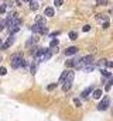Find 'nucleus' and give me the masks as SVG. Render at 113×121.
I'll list each match as a JSON object with an SVG mask.
<instances>
[{
	"mask_svg": "<svg viewBox=\"0 0 113 121\" xmlns=\"http://www.w3.org/2000/svg\"><path fill=\"white\" fill-rule=\"evenodd\" d=\"M23 60H24V58H23V55L21 54H14L13 55V58H11V68H20L21 66V63H23Z\"/></svg>",
	"mask_w": 113,
	"mask_h": 121,
	"instance_id": "obj_1",
	"label": "nucleus"
},
{
	"mask_svg": "<svg viewBox=\"0 0 113 121\" xmlns=\"http://www.w3.org/2000/svg\"><path fill=\"white\" fill-rule=\"evenodd\" d=\"M93 56L92 55H88V56H84L82 58V62H81V66L79 68H82V69H85L86 66H90V65H93Z\"/></svg>",
	"mask_w": 113,
	"mask_h": 121,
	"instance_id": "obj_2",
	"label": "nucleus"
},
{
	"mask_svg": "<svg viewBox=\"0 0 113 121\" xmlns=\"http://www.w3.org/2000/svg\"><path fill=\"white\" fill-rule=\"evenodd\" d=\"M109 104H110V99L106 96V97H103L102 101L98 104V110H100V111H102V110H106V108L109 107Z\"/></svg>",
	"mask_w": 113,
	"mask_h": 121,
	"instance_id": "obj_3",
	"label": "nucleus"
},
{
	"mask_svg": "<svg viewBox=\"0 0 113 121\" xmlns=\"http://www.w3.org/2000/svg\"><path fill=\"white\" fill-rule=\"evenodd\" d=\"M74 78H75V73H74L72 70H68V76H66V79H65V82H64V83H72Z\"/></svg>",
	"mask_w": 113,
	"mask_h": 121,
	"instance_id": "obj_4",
	"label": "nucleus"
},
{
	"mask_svg": "<svg viewBox=\"0 0 113 121\" xmlns=\"http://www.w3.org/2000/svg\"><path fill=\"white\" fill-rule=\"evenodd\" d=\"M93 91H95V90H93V87H92V86H89V87H86V89L81 93V96H82V97H88V96H89L90 93H93Z\"/></svg>",
	"mask_w": 113,
	"mask_h": 121,
	"instance_id": "obj_5",
	"label": "nucleus"
},
{
	"mask_svg": "<svg viewBox=\"0 0 113 121\" xmlns=\"http://www.w3.org/2000/svg\"><path fill=\"white\" fill-rule=\"evenodd\" d=\"M96 20L106 23V21H109V16H106V14H98V16H96Z\"/></svg>",
	"mask_w": 113,
	"mask_h": 121,
	"instance_id": "obj_6",
	"label": "nucleus"
},
{
	"mask_svg": "<svg viewBox=\"0 0 113 121\" xmlns=\"http://www.w3.org/2000/svg\"><path fill=\"white\" fill-rule=\"evenodd\" d=\"M76 52H78V48H76V47H69V48L65 51L66 55H74V54H76Z\"/></svg>",
	"mask_w": 113,
	"mask_h": 121,
	"instance_id": "obj_7",
	"label": "nucleus"
},
{
	"mask_svg": "<svg viewBox=\"0 0 113 121\" xmlns=\"http://www.w3.org/2000/svg\"><path fill=\"white\" fill-rule=\"evenodd\" d=\"M38 7H40V4H38L37 0H31L30 1V9L31 10H38Z\"/></svg>",
	"mask_w": 113,
	"mask_h": 121,
	"instance_id": "obj_8",
	"label": "nucleus"
},
{
	"mask_svg": "<svg viewBox=\"0 0 113 121\" xmlns=\"http://www.w3.org/2000/svg\"><path fill=\"white\" fill-rule=\"evenodd\" d=\"M44 16H47V17H52V16H54V9H52V7H47L45 11H44Z\"/></svg>",
	"mask_w": 113,
	"mask_h": 121,
	"instance_id": "obj_9",
	"label": "nucleus"
},
{
	"mask_svg": "<svg viewBox=\"0 0 113 121\" xmlns=\"http://www.w3.org/2000/svg\"><path fill=\"white\" fill-rule=\"evenodd\" d=\"M51 55H52V52H51L50 49H47V51L44 52V55H42V60H48L51 58Z\"/></svg>",
	"mask_w": 113,
	"mask_h": 121,
	"instance_id": "obj_10",
	"label": "nucleus"
},
{
	"mask_svg": "<svg viewBox=\"0 0 113 121\" xmlns=\"http://www.w3.org/2000/svg\"><path fill=\"white\" fill-rule=\"evenodd\" d=\"M66 68H72V66H76V59L74 58V59H69V60H66Z\"/></svg>",
	"mask_w": 113,
	"mask_h": 121,
	"instance_id": "obj_11",
	"label": "nucleus"
},
{
	"mask_svg": "<svg viewBox=\"0 0 113 121\" xmlns=\"http://www.w3.org/2000/svg\"><path fill=\"white\" fill-rule=\"evenodd\" d=\"M38 62H40V60H34V62H33V65H31V73H33V75H34V73H35V70H37V66H38Z\"/></svg>",
	"mask_w": 113,
	"mask_h": 121,
	"instance_id": "obj_12",
	"label": "nucleus"
},
{
	"mask_svg": "<svg viewBox=\"0 0 113 121\" xmlns=\"http://www.w3.org/2000/svg\"><path fill=\"white\" fill-rule=\"evenodd\" d=\"M93 97L95 99H100L102 97V90L100 89H96V90L93 91Z\"/></svg>",
	"mask_w": 113,
	"mask_h": 121,
	"instance_id": "obj_13",
	"label": "nucleus"
},
{
	"mask_svg": "<svg viewBox=\"0 0 113 121\" xmlns=\"http://www.w3.org/2000/svg\"><path fill=\"white\" fill-rule=\"evenodd\" d=\"M35 42H38V37H37V35H35V37H31V38H30V41L27 42V45L30 47L31 44H35Z\"/></svg>",
	"mask_w": 113,
	"mask_h": 121,
	"instance_id": "obj_14",
	"label": "nucleus"
},
{
	"mask_svg": "<svg viewBox=\"0 0 113 121\" xmlns=\"http://www.w3.org/2000/svg\"><path fill=\"white\" fill-rule=\"evenodd\" d=\"M66 76H68V70H66V72H64V73L61 75V78H59V83H64V82H65V79H66Z\"/></svg>",
	"mask_w": 113,
	"mask_h": 121,
	"instance_id": "obj_15",
	"label": "nucleus"
},
{
	"mask_svg": "<svg viewBox=\"0 0 113 121\" xmlns=\"http://www.w3.org/2000/svg\"><path fill=\"white\" fill-rule=\"evenodd\" d=\"M50 48H58V39H52V41H51Z\"/></svg>",
	"mask_w": 113,
	"mask_h": 121,
	"instance_id": "obj_16",
	"label": "nucleus"
},
{
	"mask_svg": "<svg viewBox=\"0 0 113 121\" xmlns=\"http://www.w3.org/2000/svg\"><path fill=\"white\" fill-rule=\"evenodd\" d=\"M71 86H72L71 83H64V86H62V90H64V91H68L69 89H71Z\"/></svg>",
	"mask_w": 113,
	"mask_h": 121,
	"instance_id": "obj_17",
	"label": "nucleus"
},
{
	"mask_svg": "<svg viewBox=\"0 0 113 121\" xmlns=\"http://www.w3.org/2000/svg\"><path fill=\"white\" fill-rule=\"evenodd\" d=\"M96 4L98 6H106L108 4V0H96Z\"/></svg>",
	"mask_w": 113,
	"mask_h": 121,
	"instance_id": "obj_18",
	"label": "nucleus"
},
{
	"mask_svg": "<svg viewBox=\"0 0 113 121\" xmlns=\"http://www.w3.org/2000/svg\"><path fill=\"white\" fill-rule=\"evenodd\" d=\"M69 38H71V39H76V38H78V34H76L75 31H72V32H69Z\"/></svg>",
	"mask_w": 113,
	"mask_h": 121,
	"instance_id": "obj_19",
	"label": "nucleus"
},
{
	"mask_svg": "<svg viewBox=\"0 0 113 121\" xmlns=\"http://www.w3.org/2000/svg\"><path fill=\"white\" fill-rule=\"evenodd\" d=\"M10 45H11V44H10V42H9V41H6V42H4V44H3V45H1V49H7V48H9V47H10Z\"/></svg>",
	"mask_w": 113,
	"mask_h": 121,
	"instance_id": "obj_20",
	"label": "nucleus"
},
{
	"mask_svg": "<svg viewBox=\"0 0 113 121\" xmlns=\"http://www.w3.org/2000/svg\"><path fill=\"white\" fill-rule=\"evenodd\" d=\"M112 85H113V76H112V78H110V80H109V83L106 85V90H109V89L112 87Z\"/></svg>",
	"mask_w": 113,
	"mask_h": 121,
	"instance_id": "obj_21",
	"label": "nucleus"
},
{
	"mask_svg": "<svg viewBox=\"0 0 113 121\" xmlns=\"http://www.w3.org/2000/svg\"><path fill=\"white\" fill-rule=\"evenodd\" d=\"M7 41H9L10 44H13V42H14V35H13V34H10V35H9V38H7Z\"/></svg>",
	"mask_w": 113,
	"mask_h": 121,
	"instance_id": "obj_22",
	"label": "nucleus"
},
{
	"mask_svg": "<svg viewBox=\"0 0 113 121\" xmlns=\"http://www.w3.org/2000/svg\"><path fill=\"white\" fill-rule=\"evenodd\" d=\"M108 65V60L106 59H100V62H99V66H106Z\"/></svg>",
	"mask_w": 113,
	"mask_h": 121,
	"instance_id": "obj_23",
	"label": "nucleus"
},
{
	"mask_svg": "<svg viewBox=\"0 0 113 121\" xmlns=\"http://www.w3.org/2000/svg\"><path fill=\"white\" fill-rule=\"evenodd\" d=\"M62 3H64V0H55V1H54V4L58 6V7H59V6H62Z\"/></svg>",
	"mask_w": 113,
	"mask_h": 121,
	"instance_id": "obj_24",
	"label": "nucleus"
},
{
	"mask_svg": "<svg viewBox=\"0 0 113 121\" xmlns=\"http://www.w3.org/2000/svg\"><path fill=\"white\" fill-rule=\"evenodd\" d=\"M74 103H75L76 107H81V101H79V99H74Z\"/></svg>",
	"mask_w": 113,
	"mask_h": 121,
	"instance_id": "obj_25",
	"label": "nucleus"
},
{
	"mask_svg": "<svg viewBox=\"0 0 113 121\" xmlns=\"http://www.w3.org/2000/svg\"><path fill=\"white\" fill-rule=\"evenodd\" d=\"M55 87H56V83H52V85H50V86H48L47 89H48V90H54Z\"/></svg>",
	"mask_w": 113,
	"mask_h": 121,
	"instance_id": "obj_26",
	"label": "nucleus"
},
{
	"mask_svg": "<svg viewBox=\"0 0 113 121\" xmlns=\"http://www.w3.org/2000/svg\"><path fill=\"white\" fill-rule=\"evenodd\" d=\"M7 73V70H6V68H0V75L3 76V75H6Z\"/></svg>",
	"mask_w": 113,
	"mask_h": 121,
	"instance_id": "obj_27",
	"label": "nucleus"
},
{
	"mask_svg": "<svg viewBox=\"0 0 113 121\" xmlns=\"http://www.w3.org/2000/svg\"><path fill=\"white\" fill-rule=\"evenodd\" d=\"M4 11H6V6H4V4H1V6H0V14H3Z\"/></svg>",
	"mask_w": 113,
	"mask_h": 121,
	"instance_id": "obj_28",
	"label": "nucleus"
},
{
	"mask_svg": "<svg viewBox=\"0 0 113 121\" xmlns=\"http://www.w3.org/2000/svg\"><path fill=\"white\" fill-rule=\"evenodd\" d=\"M102 73H103L105 76H110V73H109V72H108L106 69H102Z\"/></svg>",
	"mask_w": 113,
	"mask_h": 121,
	"instance_id": "obj_29",
	"label": "nucleus"
},
{
	"mask_svg": "<svg viewBox=\"0 0 113 121\" xmlns=\"http://www.w3.org/2000/svg\"><path fill=\"white\" fill-rule=\"evenodd\" d=\"M82 30H84L85 32H88V31L90 30V26H84V28H82Z\"/></svg>",
	"mask_w": 113,
	"mask_h": 121,
	"instance_id": "obj_30",
	"label": "nucleus"
},
{
	"mask_svg": "<svg viewBox=\"0 0 113 121\" xmlns=\"http://www.w3.org/2000/svg\"><path fill=\"white\" fill-rule=\"evenodd\" d=\"M103 28L106 30V28H109V21H106V23H103Z\"/></svg>",
	"mask_w": 113,
	"mask_h": 121,
	"instance_id": "obj_31",
	"label": "nucleus"
},
{
	"mask_svg": "<svg viewBox=\"0 0 113 121\" xmlns=\"http://www.w3.org/2000/svg\"><path fill=\"white\" fill-rule=\"evenodd\" d=\"M106 66H109V68H113V62H108V65Z\"/></svg>",
	"mask_w": 113,
	"mask_h": 121,
	"instance_id": "obj_32",
	"label": "nucleus"
},
{
	"mask_svg": "<svg viewBox=\"0 0 113 121\" xmlns=\"http://www.w3.org/2000/svg\"><path fill=\"white\" fill-rule=\"evenodd\" d=\"M3 26H4V23H3V21H0V31L3 30Z\"/></svg>",
	"mask_w": 113,
	"mask_h": 121,
	"instance_id": "obj_33",
	"label": "nucleus"
},
{
	"mask_svg": "<svg viewBox=\"0 0 113 121\" xmlns=\"http://www.w3.org/2000/svg\"><path fill=\"white\" fill-rule=\"evenodd\" d=\"M1 45H3V41H1V39H0V48H1Z\"/></svg>",
	"mask_w": 113,
	"mask_h": 121,
	"instance_id": "obj_34",
	"label": "nucleus"
},
{
	"mask_svg": "<svg viewBox=\"0 0 113 121\" xmlns=\"http://www.w3.org/2000/svg\"><path fill=\"white\" fill-rule=\"evenodd\" d=\"M23 1H27V3H30V1H31V0H23Z\"/></svg>",
	"mask_w": 113,
	"mask_h": 121,
	"instance_id": "obj_35",
	"label": "nucleus"
},
{
	"mask_svg": "<svg viewBox=\"0 0 113 121\" xmlns=\"http://www.w3.org/2000/svg\"><path fill=\"white\" fill-rule=\"evenodd\" d=\"M0 62H1V56H0Z\"/></svg>",
	"mask_w": 113,
	"mask_h": 121,
	"instance_id": "obj_36",
	"label": "nucleus"
},
{
	"mask_svg": "<svg viewBox=\"0 0 113 121\" xmlns=\"http://www.w3.org/2000/svg\"><path fill=\"white\" fill-rule=\"evenodd\" d=\"M112 13H113V11H112Z\"/></svg>",
	"mask_w": 113,
	"mask_h": 121,
	"instance_id": "obj_37",
	"label": "nucleus"
}]
</instances>
